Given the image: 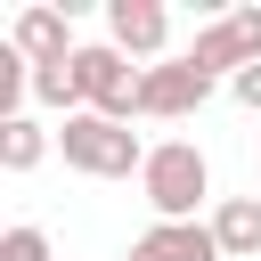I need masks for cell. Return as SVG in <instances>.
Returning <instances> with one entry per match:
<instances>
[{
    "instance_id": "1",
    "label": "cell",
    "mask_w": 261,
    "mask_h": 261,
    "mask_svg": "<svg viewBox=\"0 0 261 261\" xmlns=\"http://www.w3.org/2000/svg\"><path fill=\"white\" fill-rule=\"evenodd\" d=\"M139 196L155 204V220H196V204L212 196V163H204V147H196V139H163V147H147Z\"/></svg>"
},
{
    "instance_id": "2",
    "label": "cell",
    "mask_w": 261,
    "mask_h": 261,
    "mask_svg": "<svg viewBox=\"0 0 261 261\" xmlns=\"http://www.w3.org/2000/svg\"><path fill=\"white\" fill-rule=\"evenodd\" d=\"M57 155H65L82 179H130V171H147L139 130H130V122H106V114H65Z\"/></svg>"
},
{
    "instance_id": "3",
    "label": "cell",
    "mask_w": 261,
    "mask_h": 261,
    "mask_svg": "<svg viewBox=\"0 0 261 261\" xmlns=\"http://www.w3.org/2000/svg\"><path fill=\"white\" fill-rule=\"evenodd\" d=\"M73 90H82V114L130 122L139 114V90H147V65H130L114 41H82L73 49Z\"/></svg>"
},
{
    "instance_id": "4",
    "label": "cell",
    "mask_w": 261,
    "mask_h": 261,
    "mask_svg": "<svg viewBox=\"0 0 261 261\" xmlns=\"http://www.w3.org/2000/svg\"><path fill=\"white\" fill-rule=\"evenodd\" d=\"M188 65H196V73H212V82H237L245 65H261V8H228V16L196 24Z\"/></svg>"
},
{
    "instance_id": "5",
    "label": "cell",
    "mask_w": 261,
    "mask_h": 261,
    "mask_svg": "<svg viewBox=\"0 0 261 261\" xmlns=\"http://www.w3.org/2000/svg\"><path fill=\"white\" fill-rule=\"evenodd\" d=\"M106 41H114L122 57L163 65V49H171V8H163V0H106Z\"/></svg>"
},
{
    "instance_id": "6",
    "label": "cell",
    "mask_w": 261,
    "mask_h": 261,
    "mask_svg": "<svg viewBox=\"0 0 261 261\" xmlns=\"http://www.w3.org/2000/svg\"><path fill=\"white\" fill-rule=\"evenodd\" d=\"M204 98H212V73H196L188 57H163V65H147L139 114H155V122H179V114H196Z\"/></svg>"
},
{
    "instance_id": "7",
    "label": "cell",
    "mask_w": 261,
    "mask_h": 261,
    "mask_svg": "<svg viewBox=\"0 0 261 261\" xmlns=\"http://www.w3.org/2000/svg\"><path fill=\"white\" fill-rule=\"evenodd\" d=\"M130 261H220L212 220H155L130 237Z\"/></svg>"
},
{
    "instance_id": "8",
    "label": "cell",
    "mask_w": 261,
    "mask_h": 261,
    "mask_svg": "<svg viewBox=\"0 0 261 261\" xmlns=\"http://www.w3.org/2000/svg\"><path fill=\"white\" fill-rule=\"evenodd\" d=\"M8 41H16L33 65H73V49H82V41H73V24H65V8H49V0H33V8L16 16V33H8Z\"/></svg>"
},
{
    "instance_id": "9",
    "label": "cell",
    "mask_w": 261,
    "mask_h": 261,
    "mask_svg": "<svg viewBox=\"0 0 261 261\" xmlns=\"http://www.w3.org/2000/svg\"><path fill=\"white\" fill-rule=\"evenodd\" d=\"M212 237H220V261H261V196H220Z\"/></svg>"
},
{
    "instance_id": "10",
    "label": "cell",
    "mask_w": 261,
    "mask_h": 261,
    "mask_svg": "<svg viewBox=\"0 0 261 261\" xmlns=\"http://www.w3.org/2000/svg\"><path fill=\"white\" fill-rule=\"evenodd\" d=\"M57 147V130H41L33 114H16V122H0V171L8 179H24V171H41V155Z\"/></svg>"
},
{
    "instance_id": "11",
    "label": "cell",
    "mask_w": 261,
    "mask_h": 261,
    "mask_svg": "<svg viewBox=\"0 0 261 261\" xmlns=\"http://www.w3.org/2000/svg\"><path fill=\"white\" fill-rule=\"evenodd\" d=\"M33 98H41V106H65V114H82V90H73V65H33Z\"/></svg>"
},
{
    "instance_id": "12",
    "label": "cell",
    "mask_w": 261,
    "mask_h": 261,
    "mask_svg": "<svg viewBox=\"0 0 261 261\" xmlns=\"http://www.w3.org/2000/svg\"><path fill=\"white\" fill-rule=\"evenodd\" d=\"M0 261H57V253H49V228H33V220H16V228L0 237Z\"/></svg>"
},
{
    "instance_id": "13",
    "label": "cell",
    "mask_w": 261,
    "mask_h": 261,
    "mask_svg": "<svg viewBox=\"0 0 261 261\" xmlns=\"http://www.w3.org/2000/svg\"><path fill=\"white\" fill-rule=\"evenodd\" d=\"M228 98H237V106H253V114H261V65H245V73H237V82H228Z\"/></svg>"
}]
</instances>
